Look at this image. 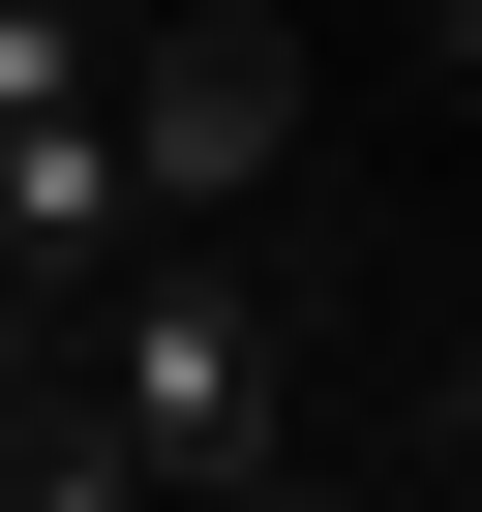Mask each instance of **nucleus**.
Wrapping results in <instances>:
<instances>
[{"mask_svg":"<svg viewBox=\"0 0 482 512\" xmlns=\"http://www.w3.org/2000/svg\"><path fill=\"white\" fill-rule=\"evenodd\" d=\"M61 422H91L121 482H181V512L302 482V362H272V272H241V241H151V272L61 332Z\"/></svg>","mask_w":482,"mask_h":512,"instance_id":"obj_1","label":"nucleus"},{"mask_svg":"<svg viewBox=\"0 0 482 512\" xmlns=\"http://www.w3.org/2000/svg\"><path fill=\"white\" fill-rule=\"evenodd\" d=\"M121 181H151V241H211L241 181H302V31L151 0V31H121Z\"/></svg>","mask_w":482,"mask_h":512,"instance_id":"obj_2","label":"nucleus"},{"mask_svg":"<svg viewBox=\"0 0 482 512\" xmlns=\"http://www.w3.org/2000/svg\"><path fill=\"white\" fill-rule=\"evenodd\" d=\"M452 121H482V0H452Z\"/></svg>","mask_w":482,"mask_h":512,"instance_id":"obj_3","label":"nucleus"}]
</instances>
